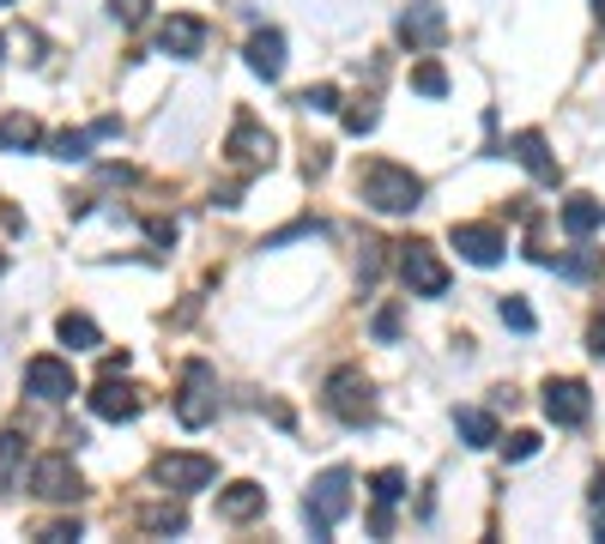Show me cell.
Instances as JSON below:
<instances>
[{
	"mask_svg": "<svg viewBox=\"0 0 605 544\" xmlns=\"http://www.w3.org/2000/svg\"><path fill=\"white\" fill-rule=\"evenodd\" d=\"M357 194H364V206L400 218V212L424 206V181L412 176L406 164H364V169H357Z\"/></svg>",
	"mask_w": 605,
	"mask_h": 544,
	"instance_id": "1",
	"label": "cell"
},
{
	"mask_svg": "<svg viewBox=\"0 0 605 544\" xmlns=\"http://www.w3.org/2000/svg\"><path fill=\"white\" fill-rule=\"evenodd\" d=\"M352 515V472L345 466H328L316 484H309V502H302V520L316 539H333V527Z\"/></svg>",
	"mask_w": 605,
	"mask_h": 544,
	"instance_id": "2",
	"label": "cell"
},
{
	"mask_svg": "<svg viewBox=\"0 0 605 544\" xmlns=\"http://www.w3.org/2000/svg\"><path fill=\"white\" fill-rule=\"evenodd\" d=\"M321 405H328V412L340 417L345 429L376 424V388L364 381V369H333V376H328V393H321Z\"/></svg>",
	"mask_w": 605,
	"mask_h": 544,
	"instance_id": "3",
	"label": "cell"
},
{
	"mask_svg": "<svg viewBox=\"0 0 605 544\" xmlns=\"http://www.w3.org/2000/svg\"><path fill=\"white\" fill-rule=\"evenodd\" d=\"M176 417H182V429H206L212 417H218V376H212V363H188L182 369Z\"/></svg>",
	"mask_w": 605,
	"mask_h": 544,
	"instance_id": "4",
	"label": "cell"
},
{
	"mask_svg": "<svg viewBox=\"0 0 605 544\" xmlns=\"http://www.w3.org/2000/svg\"><path fill=\"white\" fill-rule=\"evenodd\" d=\"M400 279L412 297H448V267L436 260L430 243H400Z\"/></svg>",
	"mask_w": 605,
	"mask_h": 544,
	"instance_id": "5",
	"label": "cell"
},
{
	"mask_svg": "<svg viewBox=\"0 0 605 544\" xmlns=\"http://www.w3.org/2000/svg\"><path fill=\"white\" fill-rule=\"evenodd\" d=\"M31 490L43 502H80V472H73V453H43L31 466Z\"/></svg>",
	"mask_w": 605,
	"mask_h": 544,
	"instance_id": "6",
	"label": "cell"
},
{
	"mask_svg": "<svg viewBox=\"0 0 605 544\" xmlns=\"http://www.w3.org/2000/svg\"><path fill=\"white\" fill-rule=\"evenodd\" d=\"M25 393H37L43 405L73 400V393H80V381H73V363H61V357H31V363H25Z\"/></svg>",
	"mask_w": 605,
	"mask_h": 544,
	"instance_id": "7",
	"label": "cell"
},
{
	"mask_svg": "<svg viewBox=\"0 0 605 544\" xmlns=\"http://www.w3.org/2000/svg\"><path fill=\"white\" fill-rule=\"evenodd\" d=\"M545 417L557 429H581L593 417V393L588 381H545Z\"/></svg>",
	"mask_w": 605,
	"mask_h": 544,
	"instance_id": "8",
	"label": "cell"
},
{
	"mask_svg": "<svg viewBox=\"0 0 605 544\" xmlns=\"http://www.w3.org/2000/svg\"><path fill=\"white\" fill-rule=\"evenodd\" d=\"M212 478H218V466H212L206 453H164V460H158V484H170L176 496L206 490Z\"/></svg>",
	"mask_w": 605,
	"mask_h": 544,
	"instance_id": "9",
	"label": "cell"
},
{
	"mask_svg": "<svg viewBox=\"0 0 605 544\" xmlns=\"http://www.w3.org/2000/svg\"><path fill=\"white\" fill-rule=\"evenodd\" d=\"M224 152H230V164H242V169H266L273 164V133H261V121L242 109L237 128H230V140H224Z\"/></svg>",
	"mask_w": 605,
	"mask_h": 544,
	"instance_id": "10",
	"label": "cell"
},
{
	"mask_svg": "<svg viewBox=\"0 0 605 544\" xmlns=\"http://www.w3.org/2000/svg\"><path fill=\"white\" fill-rule=\"evenodd\" d=\"M448 243L461 248V260H473V267H497L502 248H509V236H502L497 224H454Z\"/></svg>",
	"mask_w": 605,
	"mask_h": 544,
	"instance_id": "11",
	"label": "cell"
},
{
	"mask_svg": "<svg viewBox=\"0 0 605 544\" xmlns=\"http://www.w3.org/2000/svg\"><path fill=\"white\" fill-rule=\"evenodd\" d=\"M92 412L109 417V424H133V417L145 412V400H140V388H128V381L104 376V381L92 388Z\"/></svg>",
	"mask_w": 605,
	"mask_h": 544,
	"instance_id": "12",
	"label": "cell"
},
{
	"mask_svg": "<svg viewBox=\"0 0 605 544\" xmlns=\"http://www.w3.org/2000/svg\"><path fill=\"white\" fill-rule=\"evenodd\" d=\"M200 49H206V25H200L194 13L164 19V31H158V55H170V61H194Z\"/></svg>",
	"mask_w": 605,
	"mask_h": 544,
	"instance_id": "13",
	"label": "cell"
},
{
	"mask_svg": "<svg viewBox=\"0 0 605 544\" xmlns=\"http://www.w3.org/2000/svg\"><path fill=\"white\" fill-rule=\"evenodd\" d=\"M448 37V19H442V7H406V13H400V43H406V49H436V43Z\"/></svg>",
	"mask_w": 605,
	"mask_h": 544,
	"instance_id": "14",
	"label": "cell"
},
{
	"mask_svg": "<svg viewBox=\"0 0 605 544\" xmlns=\"http://www.w3.org/2000/svg\"><path fill=\"white\" fill-rule=\"evenodd\" d=\"M557 218H564V230L576 236V243H588V236L605 224V200H593V194H569Z\"/></svg>",
	"mask_w": 605,
	"mask_h": 544,
	"instance_id": "15",
	"label": "cell"
},
{
	"mask_svg": "<svg viewBox=\"0 0 605 544\" xmlns=\"http://www.w3.org/2000/svg\"><path fill=\"white\" fill-rule=\"evenodd\" d=\"M249 67H254L261 79H278V73H285V31H273V25L254 31V37H249Z\"/></svg>",
	"mask_w": 605,
	"mask_h": 544,
	"instance_id": "16",
	"label": "cell"
},
{
	"mask_svg": "<svg viewBox=\"0 0 605 544\" xmlns=\"http://www.w3.org/2000/svg\"><path fill=\"white\" fill-rule=\"evenodd\" d=\"M261 508H266V490H261V484H230V490H218V520H230V527L254 520Z\"/></svg>",
	"mask_w": 605,
	"mask_h": 544,
	"instance_id": "17",
	"label": "cell"
},
{
	"mask_svg": "<svg viewBox=\"0 0 605 544\" xmlns=\"http://www.w3.org/2000/svg\"><path fill=\"white\" fill-rule=\"evenodd\" d=\"M369 496H376V520H369V527H376V532H388V527H394L388 515H394V502L406 496V472H400V466L376 472V478H369Z\"/></svg>",
	"mask_w": 605,
	"mask_h": 544,
	"instance_id": "18",
	"label": "cell"
},
{
	"mask_svg": "<svg viewBox=\"0 0 605 544\" xmlns=\"http://www.w3.org/2000/svg\"><path fill=\"white\" fill-rule=\"evenodd\" d=\"M514 157H521L539 181H551V188H557V157H551V145H545V133H533V128L514 133Z\"/></svg>",
	"mask_w": 605,
	"mask_h": 544,
	"instance_id": "19",
	"label": "cell"
},
{
	"mask_svg": "<svg viewBox=\"0 0 605 544\" xmlns=\"http://www.w3.org/2000/svg\"><path fill=\"white\" fill-rule=\"evenodd\" d=\"M454 436H461L466 448H490V441H497V417L478 412V405H461V412H454Z\"/></svg>",
	"mask_w": 605,
	"mask_h": 544,
	"instance_id": "20",
	"label": "cell"
},
{
	"mask_svg": "<svg viewBox=\"0 0 605 544\" xmlns=\"http://www.w3.org/2000/svg\"><path fill=\"white\" fill-rule=\"evenodd\" d=\"M55 333H61V345H73V351H97V345H104V333H97L92 315H73V309L55 321Z\"/></svg>",
	"mask_w": 605,
	"mask_h": 544,
	"instance_id": "21",
	"label": "cell"
},
{
	"mask_svg": "<svg viewBox=\"0 0 605 544\" xmlns=\"http://www.w3.org/2000/svg\"><path fill=\"white\" fill-rule=\"evenodd\" d=\"M43 145V128L31 116H7L0 121V152H37Z\"/></svg>",
	"mask_w": 605,
	"mask_h": 544,
	"instance_id": "22",
	"label": "cell"
},
{
	"mask_svg": "<svg viewBox=\"0 0 605 544\" xmlns=\"http://www.w3.org/2000/svg\"><path fill=\"white\" fill-rule=\"evenodd\" d=\"M49 157H61V164H85L92 157V128H67L49 140Z\"/></svg>",
	"mask_w": 605,
	"mask_h": 544,
	"instance_id": "23",
	"label": "cell"
},
{
	"mask_svg": "<svg viewBox=\"0 0 605 544\" xmlns=\"http://www.w3.org/2000/svg\"><path fill=\"white\" fill-rule=\"evenodd\" d=\"M412 91H418V97H448L442 61H418V67H412Z\"/></svg>",
	"mask_w": 605,
	"mask_h": 544,
	"instance_id": "24",
	"label": "cell"
},
{
	"mask_svg": "<svg viewBox=\"0 0 605 544\" xmlns=\"http://www.w3.org/2000/svg\"><path fill=\"white\" fill-rule=\"evenodd\" d=\"M600 248H576V255H569V260H557V272H564V279H569V285H581V279H593V272H600Z\"/></svg>",
	"mask_w": 605,
	"mask_h": 544,
	"instance_id": "25",
	"label": "cell"
},
{
	"mask_svg": "<svg viewBox=\"0 0 605 544\" xmlns=\"http://www.w3.org/2000/svg\"><path fill=\"white\" fill-rule=\"evenodd\" d=\"M497 315H502V327H514V333H533V327H539V315L526 309V297H502Z\"/></svg>",
	"mask_w": 605,
	"mask_h": 544,
	"instance_id": "26",
	"label": "cell"
},
{
	"mask_svg": "<svg viewBox=\"0 0 605 544\" xmlns=\"http://www.w3.org/2000/svg\"><path fill=\"white\" fill-rule=\"evenodd\" d=\"M297 109H309V116H333V109H340V91H333V85H309V91H297Z\"/></svg>",
	"mask_w": 605,
	"mask_h": 544,
	"instance_id": "27",
	"label": "cell"
},
{
	"mask_svg": "<svg viewBox=\"0 0 605 544\" xmlns=\"http://www.w3.org/2000/svg\"><path fill=\"white\" fill-rule=\"evenodd\" d=\"M19 453H25V436H19V429H7V436H0V490L13 484V472H19Z\"/></svg>",
	"mask_w": 605,
	"mask_h": 544,
	"instance_id": "28",
	"label": "cell"
},
{
	"mask_svg": "<svg viewBox=\"0 0 605 544\" xmlns=\"http://www.w3.org/2000/svg\"><path fill=\"white\" fill-rule=\"evenodd\" d=\"M140 527H145V532H182V527H188V515H182L176 502H170V508H145Z\"/></svg>",
	"mask_w": 605,
	"mask_h": 544,
	"instance_id": "29",
	"label": "cell"
},
{
	"mask_svg": "<svg viewBox=\"0 0 605 544\" xmlns=\"http://www.w3.org/2000/svg\"><path fill=\"white\" fill-rule=\"evenodd\" d=\"M376 121H382V109L369 104V97L357 109H345V133H357V140H364V133H376Z\"/></svg>",
	"mask_w": 605,
	"mask_h": 544,
	"instance_id": "30",
	"label": "cell"
},
{
	"mask_svg": "<svg viewBox=\"0 0 605 544\" xmlns=\"http://www.w3.org/2000/svg\"><path fill=\"white\" fill-rule=\"evenodd\" d=\"M297 236H321V224L316 218H297V224H285V230L261 236V248H285V243H297Z\"/></svg>",
	"mask_w": 605,
	"mask_h": 544,
	"instance_id": "31",
	"label": "cell"
},
{
	"mask_svg": "<svg viewBox=\"0 0 605 544\" xmlns=\"http://www.w3.org/2000/svg\"><path fill=\"white\" fill-rule=\"evenodd\" d=\"M533 453H539V436H533V429H514V436L502 441V460H533Z\"/></svg>",
	"mask_w": 605,
	"mask_h": 544,
	"instance_id": "32",
	"label": "cell"
},
{
	"mask_svg": "<svg viewBox=\"0 0 605 544\" xmlns=\"http://www.w3.org/2000/svg\"><path fill=\"white\" fill-rule=\"evenodd\" d=\"M109 13H116L121 25H145V19H152V0H109Z\"/></svg>",
	"mask_w": 605,
	"mask_h": 544,
	"instance_id": "33",
	"label": "cell"
},
{
	"mask_svg": "<svg viewBox=\"0 0 605 544\" xmlns=\"http://www.w3.org/2000/svg\"><path fill=\"white\" fill-rule=\"evenodd\" d=\"M80 539V520H55V527H43V544H67Z\"/></svg>",
	"mask_w": 605,
	"mask_h": 544,
	"instance_id": "34",
	"label": "cell"
},
{
	"mask_svg": "<svg viewBox=\"0 0 605 544\" xmlns=\"http://www.w3.org/2000/svg\"><path fill=\"white\" fill-rule=\"evenodd\" d=\"M376 339H400V309H382V315H376Z\"/></svg>",
	"mask_w": 605,
	"mask_h": 544,
	"instance_id": "35",
	"label": "cell"
},
{
	"mask_svg": "<svg viewBox=\"0 0 605 544\" xmlns=\"http://www.w3.org/2000/svg\"><path fill=\"white\" fill-rule=\"evenodd\" d=\"M145 236H152V243H176V218H152V224H145Z\"/></svg>",
	"mask_w": 605,
	"mask_h": 544,
	"instance_id": "36",
	"label": "cell"
},
{
	"mask_svg": "<svg viewBox=\"0 0 605 544\" xmlns=\"http://www.w3.org/2000/svg\"><path fill=\"white\" fill-rule=\"evenodd\" d=\"M109 133H121V116H97L92 121V140H109Z\"/></svg>",
	"mask_w": 605,
	"mask_h": 544,
	"instance_id": "37",
	"label": "cell"
},
{
	"mask_svg": "<svg viewBox=\"0 0 605 544\" xmlns=\"http://www.w3.org/2000/svg\"><path fill=\"white\" fill-rule=\"evenodd\" d=\"M128 369V351H104V376H121Z\"/></svg>",
	"mask_w": 605,
	"mask_h": 544,
	"instance_id": "38",
	"label": "cell"
},
{
	"mask_svg": "<svg viewBox=\"0 0 605 544\" xmlns=\"http://www.w3.org/2000/svg\"><path fill=\"white\" fill-rule=\"evenodd\" d=\"M588 351H593V357H605V321H593V333H588Z\"/></svg>",
	"mask_w": 605,
	"mask_h": 544,
	"instance_id": "39",
	"label": "cell"
},
{
	"mask_svg": "<svg viewBox=\"0 0 605 544\" xmlns=\"http://www.w3.org/2000/svg\"><path fill=\"white\" fill-rule=\"evenodd\" d=\"M0 272H7V260H0Z\"/></svg>",
	"mask_w": 605,
	"mask_h": 544,
	"instance_id": "40",
	"label": "cell"
},
{
	"mask_svg": "<svg viewBox=\"0 0 605 544\" xmlns=\"http://www.w3.org/2000/svg\"><path fill=\"white\" fill-rule=\"evenodd\" d=\"M0 49H7V37H0Z\"/></svg>",
	"mask_w": 605,
	"mask_h": 544,
	"instance_id": "41",
	"label": "cell"
},
{
	"mask_svg": "<svg viewBox=\"0 0 605 544\" xmlns=\"http://www.w3.org/2000/svg\"><path fill=\"white\" fill-rule=\"evenodd\" d=\"M0 7H7V0H0Z\"/></svg>",
	"mask_w": 605,
	"mask_h": 544,
	"instance_id": "42",
	"label": "cell"
}]
</instances>
